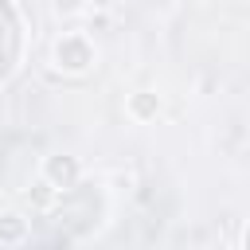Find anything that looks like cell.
Returning a JSON list of instances; mask_svg holds the SVG:
<instances>
[{"label":"cell","instance_id":"7a4b0ae2","mask_svg":"<svg viewBox=\"0 0 250 250\" xmlns=\"http://www.w3.org/2000/svg\"><path fill=\"white\" fill-rule=\"evenodd\" d=\"M78 180H82V164L74 156L59 152V156H47L43 160V184L51 191H70V188H78Z\"/></svg>","mask_w":250,"mask_h":250},{"label":"cell","instance_id":"6da1fadb","mask_svg":"<svg viewBox=\"0 0 250 250\" xmlns=\"http://www.w3.org/2000/svg\"><path fill=\"white\" fill-rule=\"evenodd\" d=\"M51 59H55V66L62 74H86L94 66V59H98V47H94V39L86 31H62L55 39V47H51Z\"/></svg>","mask_w":250,"mask_h":250},{"label":"cell","instance_id":"3957f363","mask_svg":"<svg viewBox=\"0 0 250 250\" xmlns=\"http://www.w3.org/2000/svg\"><path fill=\"white\" fill-rule=\"evenodd\" d=\"M125 113H129L137 125H148V121H156V113H160V98H156L152 90H133L129 102H125Z\"/></svg>","mask_w":250,"mask_h":250},{"label":"cell","instance_id":"277c9868","mask_svg":"<svg viewBox=\"0 0 250 250\" xmlns=\"http://www.w3.org/2000/svg\"><path fill=\"white\" fill-rule=\"evenodd\" d=\"M27 234H31L27 215H20V211H4L0 215V242L4 246H20V242H27Z\"/></svg>","mask_w":250,"mask_h":250}]
</instances>
